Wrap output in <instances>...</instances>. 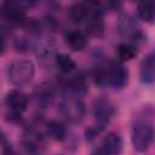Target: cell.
Wrapping results in <instances>:
<instances>
[{"instance_id":"6da1fadb","label":"cell","mask_w":155,"mask_h":155,"mask_svg":"<svg viewBox=\"0 0 155 155\" xmlns=\"http://www.w3.org/2000/svg\"><path fill=\"white\" fill-rule=\"evenodd\" d=\"M93 78L97 86L101 88L111 87L121 90L127 85L128 69L116 61L101 62L93 68Z\"/></svg>"},{"instance_id":"7a4b0ae2","label":"cell","mask_w":155,"mask_h":155,"mask_svg":"<svg viewBox=\"0 0 155 155\" xmlns=\"http://www.w3.org/2000/svg\"><path fill=\"white\" fill-rule=\"evenodd\" d=\"M154 138V127L149 117L137 116L132 124L131 128V140L132 145L137 151L144 153L149 149Z\"/></svg>"},{"instance_id":"3957f363","label":"cell","mask_w":155,"mask_h":155,"mask_svg":"<svg viewBox=\"0 0 155 155\" xmlns=\"http://www.w3.org/2000/svg\"><path fill=\"white\" fill-rule=\"evenodd\" d=\"M35 74V65L29 59H16L7 67L6 75L8 82L15 87L28 85Z\"/></svg>"},{"instance_id":"277c9868","label":"cell","mask_w":155,"mask_h":155,"mask_svg":"<svg viewBox=\"0 0 155 155\" xmlns=\"http://www.w3.org/2000/svg\"><path fill=\"white\" fill-rule=\"evenodd\" d=\"M59 108H61L63 116L73 124H78L82 121L85 116V111H86L81 96L74 94L68 91L64 92Z\"/></svg>"},{"instance_id":"5b68a950","label":"cell","mask_w":155,"mask_h":155,"mask_svg":"<svg viewBox=\"0 0 155 155\" xmlns=\"http://www.w3.org/2000/svg\"><path fill=\"white\" fill-rule=\"evenodd\" d=\"M117 28H119L120 35L124 39L132 41L131 44H133L134 46H137L138 44L147 42V35L140 30V27L138 25L133 16L128 13L121 15L117 23Z\"/></svg>"},{"instance_id":"8992f818","label":"cell","mask_w":155,"mask_h":155,"mask_svg":"<svg viewBox=\"0 0 155 155\" xmlns=\"http://www.w3.org/2000/svg\"><path fill=\"white\" fill-rule=\"evenodd\" d=\"M6 107L8 109L7 113V120L10 121H18L22 116V114L27 110L29 98L25 93H23L19 90H12L6 94L5 98Z\"/></svg>"},{"instance_id":"52a82bcc","label":"cell","mask_w":155,"mask_h":155,"mask_svg":"<svg viewBox=\"0 0 155 155\" xmlns=\"http://www.w3.org/2000/svg\"><path fill=\"white\" fill-rule=\"evenodd\" d=\"M115 115V107L110 99L107 97H99L93 102V116L97 122L96 126L99 128H104L109 121Z\"/></svg>"},{"instance_id":"ba28073f","label":"cell","mask_w":155,"mask_h":155,"mask_svg":"<svg viewBox=\"0 0 155 155\" xmlns=\"http://www.w3.org/2000/svg\"><path fill=\"white\" fill-rule=\"evenodd\" d=\"M0 17L15 24H24L27 22L24 8L17 2H4L0 5Z\"/></svg>"},{"instance_id":"9c48e42d","label":"cell","mask_w":155,"mask_h":155,"mask_svg":"<svg viewBox=\"0 0 155 155\" xmlns=\"http://www.w3.org/2000/svg\"><path fill=\"white\" fill-rule=\"evenodd\" d=\"M139 79L143 84H153L155 80V56L150 52L144 57L139 69Z\"/></svg>"},{"instance_id":"30bf717a","label":"cell","mask_w":155,"mask_h":155,"mask_svg":"<svg viewBox=\"0 0 155 155\" xmlns=\"http://www.w3.org/2000/svg\"><path fill=\"white\" fill-rule=\"evenodd\" d=\"M122 138L116 132H109L101 144V147L109 154V155H120L122 151Z\"/></svg>"},{"instance_id":"8fae6325","label":"cell","mask_w":155,"mask_h":155,"mask_svg":"<svg viewBox=\"0 0 155 155\" xmlns=\"http://www.w3.org/2000/svg\"><path fill=\"white\" fill-rule=\"evenodd\" d=\"M54 96V88L51 84H41L35 88L34 97L38 105H41L42 108H46L51 104Z\"/></svg>"},{"instance_id":"7c38bea8","label":"cell","mask_w":155,"mask_h":155,"mask_svg":"<svg viewBox=\"0 0 155 155\" xmlns=\"http://www.w3.org/2000/svg\"><path fill=\"white\" fill-rule=\"evenodd\" d=\"M65 41L73 51H82L88 45L87 35L81 30H70L65 35Z\"/></svg>"},{"instance_id":"4fadbf2b","label":"cell","mask_w":155,"mask_h":155,"mask_svg":"<svg viewBox=\"0 0 155 155\" xmlns=\"http://www.w3.org/2000/svg\"><path fill=\"white\" fill-rule=\"evenodd\" d=\"M45 132L52 139L58 140V142L64 140L68 136V131H67V127L64 126V124H62L59 121H56V120H51V121L46 122Z\"/></svg>"},{"instance_id":"5bb4252c","label":"cell","mask_w":155,"mask_h":155,"mask_svg":"<svg viewBox=\"0 0 155 155\" xmlns=\"http://www.w3.org/2000/svg\"><path fill=\"white\" fill-rule=\"evenodd\" d=\"M65 91L78 96H84L87 92V81L82 74L74 75L65 85Z\"/></svg>"},{"instance_id":"9a60e30c","label":"cell","mask_w":155,"mask_h":155,"mask_svg":"<svg viewBox=\"0 0 155 155\" xmlns=\"http://www.w3.org/2000/svg\"><path fill=\"white\" fill-rule=\"evenodd\" d=\"M88 16V5L87 2H81V1H76L73 2L69 7V17L74 21V22H82L87 18Z\"/></svg>"},{"instance_id":"2e32d148","label":"cell","mask_w":155,"mask_h":155,"mask_svg":"<svg viewBox=\"0 0 155 155\" xmlns=\"http://www.w3.org/2000/svg\"><path fill=\"white\" fill-rule=\"evenodd\" d=\"M137 13L142 21L148 22V23H153L154 17H155V4L151 1L139 2L137 6Z\"/></svg>"},{"instance_id":"e0dca14e","label":"cell","mask_w":155,"mask_h":155,"mask_svg":"<svg viewBox=\"0 0 155 155\" xmlns=\"http://www.w3.org/2000/svg\"><path fill=\"white\" fill-rule=\"evenodd\" d=\"M56 67L58 68V70L63 74H70L75 70L76 64L73 61V58L65 53H59L56 56Z\"/></svg>"},{"instance_id":"ac0fdd59","label":"cell","mask_w":155,"mask_h":155,"mask_svg":"<svg viewBox=\"0 0 155 155\" xmlns=\"http://www.w3.org/2000/svg\"><path fill=\"white\" fill-rule=\"evenodd\" d=\"M138 53V48L137 46H134L131 42L127 44H121L117 47V57L121 62H128L132 61Z\"/></svg>"},{"instance_id":"d6986e66","label":"cell","mask_w":155,"mask_h":155,"mask_svg":"<svg viewBox=\"0 0 155 155\" xmlns=\"http://www.w3.org/2000/svg\"><path fill=\"white\" fill-rule=\"evenodd\" d=\"M101 131H102V128H99L98 126H92V127L87 128V130L85 131L86 139H87V140H92V139H94V138H96V136H97Z\"/></svg>"},{"instance_id":"ffe728a7","label":"cell","mask_w":155,"mask_h":155,"mask_svg":"<svg viewBox=\"0 0 155 155\" xmlns=\"http://www.w3.org/2000/svg\"><path fill=\"white\" fill-rule=\"evenodd\" d=\"M2 155H19V154H18L17 150L12 147V144L5 143L4 149H2Z\"/></svg>"},{"instance_id":"44dd1931","label":"cell","mask_w":155,"mask_h":155,"mask_svg":"<svg viewBox=\"0 0 155 155\" xmlns=\"http://www.w3.org/2000/svg\"><path fill=\"white\" fill-rule=\"evenodd\" d=\"M91 155H109V154H108V153H107L102 147H99V148H97V149H96Z\"/></svg>"},{"instance_id":"7402d4cb","label":"cell","mask_w":155,"mask_h":155,"mask_svg":"<svg viewBox=\"0 0 155 155\" xmlns=\"http://www.w3.org/2000/svg\"><path fill=\"white\" fill-rule=\"evenodd\" d=\"M5 48H6V44H5V40L0 36V53H2L4 51H5Z\"/></svg>"}]
</instances>
